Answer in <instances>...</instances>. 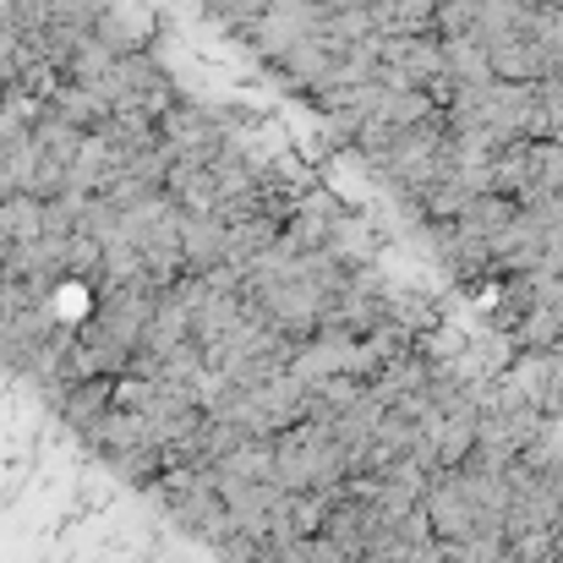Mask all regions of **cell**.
<instances>
[{
  "label": "cell",
  "mask_w": 563,
  "mask_h": 563,
  "mask_svg": "<svg viewBox=\"0 0 563 563\" xmlns=\"http://www.w3.org/2000/svg\"><path fill=\"white\" fill-rule=\"evenodd\" d=\"M49 110H55V115H66V121H71V126H82V132H99V126L110 121V110H115V104H110L99 88H88V82H71V77H66V82L55 88Z\"/></svg>",
  "instance_id": "7a4b0ae2"
},
{
  "label": "cell",
  "mask_w": 563,
  "mask_h": 563,
  "mask_svg": "<svg viewBox=\"0 0 563 563\" xmlns=\"http://www.w3.org/2000/svg\"><path fill=\"white\" fill-rule=\"evenodd\" d=\"M110 405H115V377H82V383H66V394H60V410L77 427H93Z\"/></svg>",
  "instance_id": "3957f363"
},
{
  "label": "cell",
  "mask_w": 563,
  "mask_h": 563,
  "mask_svg": "<svg viewBox=\"0 0 563 563\" xmlns=\"http://www.w3.org/2000/svg\"><path fill=\"white\" fill-rule=\"evenodd\" d=\"M44 235H49L44 197H33V191L0 197V246H27V241H44Z\"/></svg>",
  "instance_id": "6da1fadb"
}]
</instances>
